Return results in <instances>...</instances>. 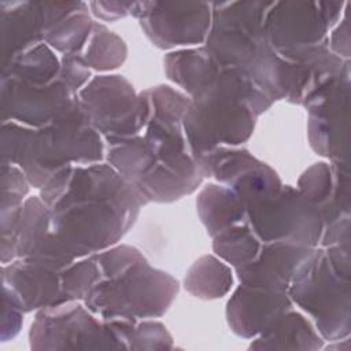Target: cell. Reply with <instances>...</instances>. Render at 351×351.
<instances>
[{
  "mask_svg": "<svg viewBox=\"0 0 351 351\" xmlns=\"http://www.w3.org/2000/svg\"><path fill=\"white\" fill-rule=\"evenodd\" d=\"M288 291L241 284L228 302V321L232 330L243 337L263 333L291 310Z\"/></svg>",
  "mask_w": 351,
  "mask_h": 351,
  "instance_id": "5bb4252c",
  "label": "cell"
},
{
  "mask_svg": "<svg viewBox=\"0 0 351 351\" xmlns=\"http://www.w3.org/2000/svg\"><path fill=\"white\" fill-rule=\"evenodd\" d=\"M104 145L77 100L41 128L3 121V162L19 166L43 188L62 167L101 162Z\"/></svg>",
  "mask_w": 351,
  "mask_h": 351,
  "instance_id": "3957f363",
  "label": "cell"
},
{
  "mask_svg": "<svg viewBox=\"0 0 351 351\" xmlns=\"http://www.w3.org/2000/svg\"><path fill=\"white\" fill-rule=\"evenodd\" d=\"M45 19L43 3H1V49L3 62L15 53L44 43Z\"/></svg>",
  "mask_w": 351,
  "mask_h": 351,
  "instance_id": "e0dca14e",
  "label": "cell"
},
{
  "mask_svg": "<svg viewBox=\"0 0 351 351\" xmlns=\"http://www.w3.org/2000/svg\"><path fill=\"white\" fill-rule=\"evenodd\" d=\"M93 23L88 4L63 3L60 14L44 33V43L63 55L81 53L90 37Z\"/></svg>",
  "mask_w": 351,
  "mask_h": 351,
  "instance_id": "ac0fdd59",
  "label": "cell"
},
{
  "mask_svg": "<svg viewBox=\"0 0 351 351\" xmlns=\"http://www.w3.org/2000/svg\"><path fill=\"white\" fill-rule=\"evenodd\" d=\"M341 3H269L265 36L281 59L302 63L329 52L328 30L341 15Z\"/></svg>",
  "mask_w": 351,
  "mask_h": 351,
  "instance_id": "8992f818",
  "label": "cell"
},
{
  "mask_svg": "<svg viewBox=\"0 0 351 351\" xmlns=\"http://www.w3.org/2000/svg\"><path fill=\"white\" fill-rule=\"evenodd\" d=\"M245 223L262 243L287 241L307 247L317 245L324 229L317 208L289 186L247 206Z\"/></svg>",
  "mask_w": 351,
  "mask_h": 351,
  "instance_id": "52a82bcc",
  "label": "cell"
},
{
  "mask_svg": "<svg viewBox=\"0 0 351 351\" xmlns=\"http://www.w3.org/2000/svg\"><path fill=\"white\" fill-rule=\"evenodd\" d=\"M33 259L63 270L74 258L51 232L48 213L41 197L23 202L15 233V259Z\"/></svg>",
  "mask_w": 351,
  "mask_h": 351,
  "instance_id": "9a60e30c",
  "label": "cell"
},
{
  "mask_svg": "<svg viewBox=\"0 0 351 351\" xmlns=\"http://www.w3.org/2000/svg\"><path fill=\"white\" fill-rule=\"evenodd\" d=\"M132 15L140 19L155 45L171 48L206 41L213 7L210 3H133Z\"/></svg>",
  "mask_w": 351,
  "mask_h": 351,
  "instance_id": "30bf717a",
  "label": "cell"
},
{
  "mask_svg": "<svg viewBox=\"0 0 351 351\" xmlns=\"http://www.w3.org/2000/svg\"><path fill=\"white\" fill-rule=\"evenodd\" d=\"M200 218L211 236L245 222V207L226 185H208L197 199Z\"/></svg>",
  "mask_w": 351,
  "mask_h": 351,
  "instance_id": "d6986e66",
  "label": "cell"
},
{
  "mask_svg": "<svg viewBox=\"0 0 351 351\" xmlns=\"http://www.w3.org/2000/svg\"><path fill=\"white\" fill-rule=\"evenodd\" d=\"M348 245L313 248L288 287L289 298L315 319L326 339L348 335Z\"/></svg>",
  "mask_w": 351,
  "mask_h": 351,
  "instance_id": "5b68a950",
  "label": "cell"
},
{
  "mask_svg": "<svg viewBox=\"0 0 351 351\" xmlns=\"http://www.w3.org/2000/svg\"><path fill=\"white\" fill-rule=\"evenodd\" d=\"M82 56L92 69L111 70L125 60L126 47L118 36L108 32L103 25L95 22Z\"/></svg>",
  "mask_w": 351,
  "mask_h": 351,
  "instance_id": "cb8c5ba5",
  "label": "cell"
},
{
  "mask_svg": "<svg viewBox=\"0 0 351 351\" xmlns=\"http://www.w3.org/2000/svg\"><path fill=\"white\" fill-rule=\"evenodd\" d=\"M262 244L245 222L230 226L214 236V251L236 267L251 262Z\"/></svg>",
  "mask_w": 351,
  "mask_h": 351,
  "instance_id": "603a6c76",
  "label": "cell"
},
{
  "mask_svg": "<svg viewBox=\"0 0 351 351\" xmlns=\"http://www.w3.org/2000/svg\"><path fill=\"white\" fill-rule=\"evenodd\" d=\"M319 337L310 324L298 313L288 310L270 328H267L254 348H317Z\"/></svg>",
  "mask_w": 351,
  "mask_h": 351,
  "instance_id": "44dd1931",
  "label": "cell"
},
{
  "mask_svg": "<svg viewBox=\"0 0 351 351\" xmlns=\"http://www.w3.org/2000/svg\"><path fill=\"white\" fill-rule=\"evenodd\" d=\"M84 114L106 140L138 134L148 118L145 95L136 96L130 84L121 75L93 78L77 93Z\"/></svg>",
  "mask_w": 351,
  "mask_h": 351,
  "instance_id": "ba28073f",
  "label": "cell"
},
{
  "mask_svg": "<svg viewBox=\"0 0 351 351\" xmlns=\"http://www.w3.org/2000/svg\"><path fill=\"white\" fill-rule=\"evenodd\" d=\"M93 14L104 21H114L117 18H123L133 11V3H115V1H93L89 3Z\"/></svg>",
  "mask_w": 351,
  "mask_h": 351,
  "instance_id": "d4e9b609",
  "label": "cell"
},
{
  "mask_svg": "<svg viewBox=\"0 0 351 351\" xmlns=\"http://www.w3.org/2000/svg\"><path fill=\"white\" fill-rule=\"evenodd\" d=\"M59 70L60 63L45 43L29 47L3 62V75L36 84L55 81Z\"/></svg>",
  "mask_w": 351,
  "mask_h": 351,
  "instance_id": "ffe728a7",
  "label": "cell"
},
{
  "mask_svg": "<svg viewBox=\"0 0 351 351\" xmlns=\"http://www.w3.org/2000/svg\"><path fill=\"white\" fill-rule=\"evenodd\" d=\"M232 285L230 270L213 256L199 259L185 277V288L204 299L221 298Z\"/></svg>",
  "mask_w": 351,
  "mask_h": 351,
  "instance_id": "7402d4cb",
  "label": "cell"
},
{
  "mask_svg": "<svg viewBox=\"0 0 351 351\" xmlns=\"http://www.w3.org/2000/svg\"><path fill=\"white\" fill-rule=\"evenodd\" d=\"M308 110L311 147L324 156L340 163L346 155L348 66L319 86L303 103Z\"/></svg>",
  "mask_w": 351,
  "mask_h": 351,
  "instance_id": "8fae6325",
  "label": "cell"
},
{
  "mask_svg": "<svg viewBox=\"0 0 351 351\" xmlns=\"http://www.w3.org/2000/svg\"><path fill=\"white\" fill-rule=\"evenodd\" d=\"M30 341L33 348H123L110 321L96 319L75 300L40 310Z\"/></svg>",
  "mask_w": 351,
  "mask_h": 351,
  "instance_id": "9c48e42d",
  "label": "cell"
},
{
  "mask_svg": "<svg viewBox=\"0 0 351 351\" xmlns=\"http://www.w3.org/2000/svg\"><path fill=\"white\" fill-rule=\"evenodd\" d=\"M144 95L145 133L108 140V160L144 203L171 202L193 192L203 178L188 151L182 126L191 99L163 85Z\"/></svg>",
  "mask_w": 351,
  "mask_h": 351,
  "instance_id": "7a4b0ae2",
  "label": "cell"
},
{
  "mask_svg": "<svg viewBox=\"0 0 351 351\" xmlns=\"http://www.w3.org/2000/svg\"><path fill=\"white\" fill-rule=\"evenodd\" d=\"M93 256L99 278L84 302L103 321L159 317L178 292V282L167 273L152 269L133 247L119 245Z\"/></svg>",
  "mask_w": 351,
  "mask_h": 351,
  "instance_id": "277c9868",
  "label": "cell"
},
{
  "mask_svg": "<svg viewBox=\"0 0 351 351\" xmlns=\"http://www.w3.org/2000/svg\"><path fill=\"white\" fill-rule=\"evenodd\" d=\"M77 100L59 77L49 84H36L3 75L1 112L3 121H14L30 128H41Z\"/></svg>",
  "mask_w": 351,
  "mask_h": 351,
  "instance_id": "7c38bea8",
  "label": "cell"
},
{
  "mask_svg": "<svg viewBox=\"0 0 351 351\" xmlns=\"http://www.w3.org/2000/svg\"><path fill=\"white\" fill-rule=\"evenodd\" d=\"M51 232L75 259L115 244L134 223L144 202L111 165H71L43 186Z\"/></svg>",
  "mask_w": 351,
  "mask_h": 351,
  "instance_id": "6da1fadb",
  "label": "cell"
},
{
  "mask_svg": "<svg viewBox=\"0 0 351 351\" xmlns=\"http://www.w3.org/2000/svg\"><path fill=\"white\" fill-rule=\"evenodd\" d=\"M60 271L33 259L16 258L3 265V289L22 311L43 310L70 299L62 289Z\"/></svg>",
  "mask_w": 351,
  "mask_h": 351,
  "instance_id": "4fadbf2b",
  "label": "cell"
},
{
  "mask_svg": "<svg viewBox=\"0 0 351 351\" xmlns=\"http://www.w3.org/2000/svg\"><path fill=\"white\" fill-rule=\"evenodd\" d=\"M314 247L296 243H263L256 256L236 267L241 284L288 291L292 277Z\"/></svg>",
  "mask_w": 351,
  "mask_h": 351,
  "instance_id": "2e32d148",
  "label": "cell"
}]
</instances>
